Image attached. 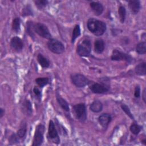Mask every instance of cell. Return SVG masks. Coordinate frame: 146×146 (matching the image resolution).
<instances>
[{"label":"cell","mask_w":146,"mask_h":146,"mask_svg":"<svg viewBox=\"0 0 146 146\" xmlns=\"http://www.w3.org/2000/svg\"><path fill=\"white\" fill-rule=\"evenodd\" d=\"M87 26L88 29L96 36L102 35L106 31V24L95 18H90L87 21Z\"/></svg>","instance_id":"obj_1"},{"label":"cell","mask_w":146,"mask_h":146,"mask_svg":"<svg viewBox=\"0 0 146 146\" xmlns=\"http://www.w3.org/2000/svg\"><path fill=\"white\" fill-rule=\"evenodd\" d=\"M91 48V41L88 39H84L78 45L76 52L80 56L87 57L90 55Z\"/></svg>","instance_id":"obj_2"},{"label":"cell","mask_w":146,"mask_h":146,"mask_svg":"<svg viewBox=\"0 0 146 146\" xmlns=\"http://www.w3.org/2000/svg\"><path fill=\"white\" fill-rule=\"evenodd\" d=\"M74 114L78 120L81 122H84L87 119L86 107L84 103H79L74 105L72 107Z\"/></svg>","instance_id":"obj_3"},{"label":"cell","mask_w":146,"mask_h":146,"mask_svg":"<svg viewBox=\"0 0 146 146\" xmlns=\"http://www.w3.org/2000/svg\"><path fill=\"white\" fill-rule=\"evenodd\" d=\"M47 47L51 52L56 54H62L65 50V48L63 43L55 39H49L47 42Z\"/></svg>","instance_id":"obj_4"},{"label":"cell","mask_w":146,"mask_h":146,"mask_svg":"<svg viewBox=\"0 0 146 146\" xmlns=\"http://www.w3.org/2000/svg\"><path fill=\"white\" fill-rule=\"evenodd\" d=\"M44 132V126L42 124L38 125L36 127L34 136L33 143L32 144L33 146H39L42 144L43 141Z\"/></svg>","instance_id":"obj_5"},{"label":"cell","mask_w":146,"mask_h":146,"mask_svg":"<svg viewBox=\"0 0 146 146\" xmlns=\"http://www.w3.org/2000/svg\"><path fill=\"white\" fill-rule=\"evenodd\" d=\"M34 30L37 34L40 36L44 38L50 39L51 38V35L50 33L49 30L47 27L41 23H36L34 25Z\"/></svg>","instance_id":"obj_6"},{"label":"cell","mask_w":146,"mask_h":146,"mask_svg":"<svg viewBox=\"0 0 146 146\" xmlns=\"http://www.w3.org/2000/svg\"><path fill=\"white\" fill-rule=\"evenodd\" d=\"M71 79L73 84L79 88L84 87L90 83L89 80L81 74H75L71 76Z\"/></svg>","instance_id":"obj_7"},{"label":"cell","mask_w":146,"mask_h":146,"mask_svg":"<svg viewBox=\"0 0 146 146\" xmlns=\"http://www.w3.org/2000/svg\"><path fill=\"white\" fill-rule=\"evenodd\" d=\"M111 59L112 60H116V61L124 60L129 63H131L133 60V58L130 55L126 54L125 52H121L117 50H113Z\"/></svg>","instance_id":"obj_8"},{"label":"cell","mask_w":146,"mask_h":146,"mask_svg":"<svg viewBox=\"0 0 146 146\" xmlns=\"http://www.w3.org/2000/svg\"><path fill=\"white\" fill-rule=\"evenodd\" d=\"M48 138L55 144H59L60 143V139L55 128L54 123L50 120L48 124Z\"/></svg>","instance_id":"obj_9"},{"label":"cell","mask_w":146,"mask_h":146,"mask_svg":"<svg viewBox=\"0 0 146 146\" xmlns=\"http://www.w3.org/2000/svg\"><path fill=\"white\" fill-rule=\"evenodd\" d=\"M90 90L95 94H103L109 90V87L98 83H94L90 87Z\"/></svg>","instance_id":"obj_10"},{"label":"cell","mask_w":146,"mask_h":146,"mask_svg":"<svg viewBox=\"0 0 146 146\" xmlns=\"http://www.w3.org/2000/svg\"><path fill=\"white\" fill-rule=\"evenodd\" d=\"M11 47L17 52H20L23 48V43L22 39L18 36H14L10 40Z\"/></svg>","instance_id":"obj_11"},{"label":"cell","mask_w":146,"mask_h":146,"mask_svg":"<svg viewBox=\"0 0 146 146\" xmlns=\"http://www.w3.org/2000/svg\"><path fill=\"white\" fill-rule=\"evenodd\" d=\"M90 7L96 15H101L104 10L102 4L98 2H91L90 3Z\"/></svg>","instance_id":"obj_12"},{"label":"cell","mask_w":146,"mask_h":146,"mask_svg":"<svg viewBox=\"0 0 146 146\" xmlns=\"http://www.w3.org/2000/svg\"><path fill=\"white\" fill-rule=\"evenodd\" d=\"M111 116L108 113H103L99 116L98 120L100 124L104 128H107L111 121Z\"/></svg>","instance_id":"obj_13"},{"label":"cell","mask_w":146,"mask_h":146,"mask_svg":"<svg viewBox=\"0 0 146 146\" xmlns=\"http://www.w3.org/2000/svg\"><path fill=\"white\" fill-rule=\"evenodd\" d=\"M128 6L131 12L133 14H137L140 9V2L137 0H132L128 1Z\"/></svg>","instance_id":"obj_14"},{"label":"cell","mask_w":146,"mask_h":146,"mask_svg":"<svg viewBox=\"0 0 146 146\" xmlns=\"http://www.w3.org/2000/svg\"><path fill=\"white\" fill-rule=\"evenodd\" d=\"M105 48V43L103 39H97L94 43V50L97 54H101L104 51Z\"/></svg>","instance_id":"obj_15"},{"label":"cell","mask_w":146,"mask_h":146,"mask_svg":"<svg viewBox=\"0 0 146 146\" xmlns=\"http://www.w3.org/2000/svg\"><path fill=\"white\" fill-rule=\"evenodd\" d=\"M90 109L91 111L98 113L100 112L103 109V104L99 100H94L90 105Z\"/></svg>","instance_id":"obj_16"},{"label":"cell","mask_w":146,"mask_h":146,"mask_svg":"<svg viewBox=\"0 0 146 146\" xmlns=\"http://www.w3.org/2000/svg\"><path fill=\"white\" fill-rule=\"evenodd\" d=\"M146 66L145 62H142L138 64L135 68L136 74L139 76L145 75L146 74Z\"/></svg>","instance_id":"obj_17"},{"label":"cell","mask_w":146,"mask_h":146,"mask_svg":"<svg viewBox=\"0 0 146 146\" xmlns=\"http://www.w3.org/2000/svg\"><path fill=\"white\" fill-rule=\"evenodd\" d=\"M56 100L59 106L61 107V108L66 111H69L70 108L68 103L63 98H62L58 94H56Z\"/></svg>","instance_id":"obj_18"},{"label":"cell","mask_w":146,"mask_h":146,"mask_svg":"<svg viewBox=\"0 0 146 146\" xmlns=\"http://www.w3.org/2000/svg\"><path fill=\"white\" fill-rule=\"evenodd\" d=\"M37 60L39 64L43 68H47L49 67L50 66L49 60L46 58H45L42 54H38L37 56Z\"/></svg>","instance_id":"obj_19"},{"label":"cell","mask_w":146,"mask_h":146,"mask_svg":"<svg viewBox=\"0 0 146 146\" xmlns=\"http://www.w3.org/2000/svg\"><path fill=\"white\" fill-rule=\"evenodd\" d=\"M23 111L27 115L32 114V107L30 102L29 100H25L23 103Z\"/></svg>","instance_id":"obj_20"},{"label":"cell","mask_w":146,"mask_h":146,"mask_svg":"<svg viewBox=\"0 0 146 146\" xmlns=\"http://www.w3.org/2000/svg\"><path fill=\"white\" fill-rule=\"evenodd\" d=\"M136 51L139 54H144L146 52V43L145 41L138 43L136 47Z\"/></svg>","instance_id":"obj_21"},{"label":"cell","mask_w":146,"mask_h":146,"mask_svg":"<svg viewBox=\"0 0 146 146\" xmlns=\"http://www.w3.org/2000/svg\"><path fill=\"white\" fill-rule=\"evenodd\" d=\"M21 20L19 19V18H15L13 20V22H12V29L14 31L15 33H18L20 31V29H21Z\"/></svg>","instance_id":"obj_22"},{"label":"cell","mask_w":146,"mask_h":146,"mask_svg":"<svg viewBox=\"0 0 146 146\" xmlns=\"http://www.w3.org/2000/svg\"><path fill=\"white\" fill-rule=\"evenodd\" d=\"M80 35V29L79 25H75L72 34V37H71V42L72 43H74L75 39L79 37Z\"/></svg>","instance_id":"obj_23"},{"label":"cell","mask_w":146,"mask_h":146,"mask_svg":"<svg viewBox=\"0 0 146 146\" xmlns=\"http://www.w3.org/2000/svg\"><path fill=\"white\" fill-rule=\"evenodd\" d=\"M26 31L27 33L31 37L34 38V24L31 21H28L26 23Z\"/></svg>","instance_id":"obj_24"},{"label":"cell","mask_w":146,"mask_h":146,"mask_svg":"<svg viewBox=\"0 0 146 146\" xmlns=\"http://www.w3.org/2000/svg\"><path fill=\"white\" fill-rule=\"evenodd\" d=\"M35 82L40 87H43L48 83L49 79L46 77L38 78L35 79Z\"/></svg>","instance_id":"obj_25"},{"label":"cell","mask_w":146,"mask_h":146,"mask_svg":"<svg viewBox=\"0 0 146 146\" xmlns=\"http://www.w3.org/2000/svg\"><path fill=\"white\" fill-rule=\"evenodd\" d=\"M118 14L119 15L120 20L121 23H124L125 18V15H126V10L124 6H120L119 7L118 9Z\"/></svg>","instance_id":"obj_26"},{"label":"cell","mask_w":146,"mask_h":146,"mask_svg":"<svg viewBox=\"0 0 146 146\" xmlns=\"http://www.w3.org/2000/svg\"><path fill=\"white\" fill-rule=\"evenodd\" d=\"M129 129L133 134L137 135L139 133V132L141 131V126H140L136 123H132L130 126Z\"/></svg>","instance_id":"obj_27"},{"label":"cell","mask_w":146,"mask_h":146,"mask_svg":"<svg viewBox=\"0 0 146 146\" xmlns=\"http://www.w3.org/2000/svg\"><path fill=\"white\" fill-rule=\"evenodd\" d=\"M26 131H27V128H26V124H24V125H23L17 131V135H18V136L19 137V139H22L23 137H25L26 133Z\"/></svg>","instance_id":"obj_28"},{"label":"cell","mask_w":146,"mask_h":146,"mask_svg":"<svg viewBox=\"0 0 146 146\" xmlns=\"http://www.w3.org/2000/svg\"><path fill=\"white\" fill-rule=\"evenodd\" d=\"M22 15L23 17L29 16V15H33V11L30 6H25L23 9L22 10Z\"/></svg>","instance_id":"obj_29"},{"label":"cell","mask_w":146,"mask_h":146,"mask_svg":"<svg viewBox=\"0 0 146 146\" xmlns=\"http://www.w3.org/2000/svg\"><path fill=\"white\" fill-rule=\"evenodd\" d=\"M121 109L123 110V111H124V112L131 119H134V117L133 116L132 113L131 112V111L129 108V107L126 106L125 104H121Z\"/></svg>","instance_id":"obj_30"},{"label":"cell","mask_w":146,"mask_h":146,"mask_svg":"<svg viewBox=\"0 0 146 146\" xmlns=\"http://www.w3.org/2000/svg\"><path fill=\"white\" fill-rule=\"evenodd\" d=\"M35 3L36 6L38 8L42 9L43 7H44L48 3V1L47 0H40V1H35Z\"/></svg>","instance_id":"obj_31"},{"label":"cell","mask_w":146,"mask_h":146,"mask_svg":"<svg viewBox=\"0 0 146 146\" xmlns=\"http://www.w3.org/2000/svg\"><path fill=\"white\" fill-rule=\"evenodd\" d=\"M19 137L18 136V135L17 134H13L9 139V141L10 142H12L13 143H17L19 141Z\"/></svg>","instance_id":"obj_32"},{"label":"cell","mask_w":146,"mask_h":146,"mask_svg":"<svg viewBox=\"0 0 146 146\" xmlns=\"http://www.w3.org/2000/svg\"><path fill=\"white\" fill-rule=\"evenodd\" d=\"M134 96L135 98H138L140 96V88L139 86H136L135 88V91H134Z\"/></svg>","instance_id":"obj_33"},{"label":"cell","mask_w":146,"mask_h":146,"mask_svg":"<svg viewBox=\"0 0 146 146\" xmlns=\"http://www.w3.org/2000/svg\"><path fill=\"white\" fill-rule=\"evenodd\" d=\"M33 91L35 94V95L39 98V99H40L41 98V92L40 91V90L36 87H34V89H33Z\"/></svg>","instance_id":"obj_34"},{"label":"cell","mask_w":146,"mask_h":146,"mask_svg":"<svg viewBox=\"0 0 146 146\" xmlns=\"http://www.w3.org/2000/svg\"><path fill=\"white\" fill-rule=\"evenodd\" d=\"M142 98H143V100L144 102L145 103L146 102V89L145 88H144L143 91Z\"/></svg>","instance_id":"obj_35"},{"label":"cell","mask_w":146,"mask_h":146,"mask_svg":"<svg viewBox=\"0 0 146 146\" xmlns=\"http://www.w3.org/2000/svg\"><path fill=\"white\" fill-rule=\"evenodd\" d=\"M4 114H5V110L1 108L0 109V117H2V116H3Z\"/></svg>","instance_id":"obj_36"},{"label":"cell","mask_w":146,"mask_h":146,"mask_svg":"<svg viewBox=\"0 0 146 146\" xmlns=\"http://www.w3.org/2000/svg\"><path fill=\"white\" fill-rule=\"evenodd\" d=\"M142 143H143L144 144V145H146V140H145V139H144V140H142Z\"/></svg>","instance_id":"obj_37"}]
</instances>
